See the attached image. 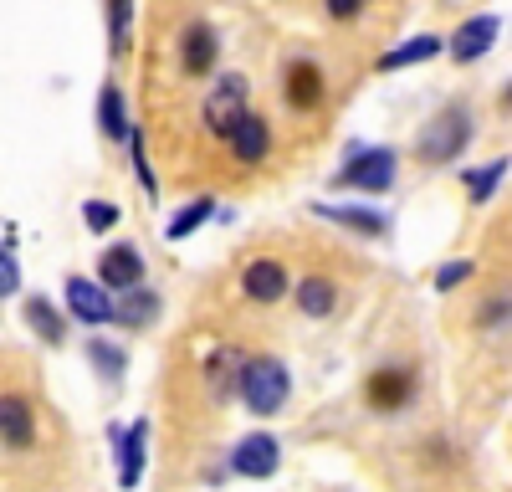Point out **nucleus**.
Here are the masks:
<instances>
[{
	"mask_svg": "<svg viewBox=\"0 0 512 492\" xmlns=\"http://www.w3.org/2000/svg\"><path fill=\"white\" fill-rule=\"evenodd\" d=\"M287 390H292V380H287V364H282V359L262 354V359H246V364H241L236 395L246 400L251 416H277V410L287 405Z\"/></svg>",
	"mask_w": 512,
	"mask_h": 492,
	"instance_id": "f257e3e1",
	"label": "nucleus"
},
{
	"mask_svg": "<svg viewBox=\"0 0 512 492\" xmlns=\"http://www.w3.org/2000/svg\"><path fill=\"white\" fill-rule=\"evenodd\" d=\"M466 139H472V113H466L461 103H451L420 129L415 154H420V164H451L466 149Z\"/></svg>",
	"mask_w": 512,
	"mask_h": 492,
	"instance_id": "f03ea898",
	"label": "nucleus"
},
{
	"mask_svg": "<svg viewBox=\"0 0 512 492\" xmlns=\"http://www.w3.org/2000/svg\"><path fill=\"white\" fill-rule=\"evenodd\" d=\"M200 118H205V129H210V134L231 144V134L246 123V77H241V72H226V77L216 82V88L205 93Z\"/></svg>",
	"mask_w": 512,
	"mask_h": 492,
	"instance_id": "7ed1b4c3",
	"label": "nucleus"
},
{
	"mask_svg": "<svg viewBox=\"0 0 512 492\" xmlns=\"http://www.w3.org/2000/svg\"><path fill=\"white\" fill-rule=\"evenodd\" d=\"M333 185H344V190H390L395 185V149H349V164L333 175Z\"/></svg>",
	"mask_w": 512,
	"mask_h": 492,
	"instance_id": "20e7f679",
	"label": "nucleus"
},
{
	"mask_svg": "<svg viewBox=\"0 0 512 492\" xmlns=\"http://www.w3.org/2000/svg\"><path fill=\"white\" fill-rule=\"evenodd\" d=\"M98 282L108 287V293H134V287L144 282V252L128 246V241L108 246V252L98 257Z\"/></svg>",
	"mask_w": 512,
	"mask_h": 492,
	"instance_id": "39448f33",
	"label": "nucleus"
},
{
	"mask_svg": "<svg viewBox=\"0 0 512 492\" xmlns=\"http://www.w3.org/2000/svg\"><path fill=\"white\" fill-rule=\"evenodd\" d=\"M415 395V369L405 364H390V369H374V375L364 380V400L374 410H405Z\"/></svg>",
	"mask_w": 512,
	"mask_h": 492,
	"instance_id": "423d86ee",
	"label": "nucleus"
},
{
	"mask_svg": "<svg viewBox=\"0 0 512 492\" xmlns=\"http://www.w3.org/2000/svg\"><path fill=\"white\" fill-rule=\"evenodd\" d=\"M67 308H72V318H82L88 328L113 323V298H108V287L93 282V277H67Z\"/></svg>",
	"mask_w": 512,
	"mask_h": 492,
	"instance_id": "0eeeda50",
	"label": "nucleus"
},
{
	"mask_svg": "<svg viewBox=\"0 0 512 492\" xmlns=\"http://www.w3.org/2000/svg\"><path fill=\"white\" fill-rule=\"evenodd\" d=\"M241 293H246L251 303H282V298H287V267L272 262V257L246 262V272H241Z\"/></svg>",
	"mask_w": 512,
	"mask_h": 492,
	"instance_id": "6e6552de",
	"label": "nucleus"
},
{
	"mask_svg": "<svg viewBox=\"0 0 512 492\" xmlns=\"http://www.w3.org/2000/svg\"><path fill=\"white\" fill-rule=\"evenodd\" d=\"M277 462H282V446H277L267 431H251V436L236 446L231 472H241V477H272V472H277Z\"/></svg>",
	"mask_w": 512,
	"mask_h": 492,
	"instance_id": "1a4fd4ad",
	"label": "nucleus"
},
{
	"mask_svg": "<svg viewBox=\"0 0 512 492\" xmlns=\"http://www.w3.org/2000/svg\"><path fill=\"white\" fill-rule=\"evenodd\" d=\"M323 93H328V82H323V72L303 57V62H287V77H282V98L292 103V108H318L323 103Z\"/></svg>",
	"mask_w": 512,
	"mask_h": 492,
	"instance_id": "9d476101",
	"label": "nucleus"
},
{
	"mask_svg": "<svg viewBox=\"0 0 512 492\" xmlns=\"http://www.w3.org/2000/svg\"><path fill=\"white\" fill-rule=\"evenodd\" d=\"M497 31H502L497 16H472V21H461L456 36H451V57H456V62H477V57H487V52H492V41H497Z\"/></svg>",
	"mask_w": 512,
	"mask_h": 492,
	"instance_id": "9b49d317",
	"label": "nucleus"
},
{
	"mask_svg": "<svg viewBox=\"0 0 512 492\" xmlns=\"http://www.w3.org/2000/svg\"><path fill=\"white\" fill-rule=\"evenodd\" d=\"M216 26L210 21H190L185 26V36H180V62H185V72L190 77H205L210 67H216Z\"/></svg>",
	"mask_w": 512,
	"mask_h": 492,
	"instance_id": "f8f14e48",
	"label": "nucleus"
},
{
	"mask_svg": "<svg viewBox=\"0 0 512 492\" xmlns=\"http://www.w3.org/2000/svg\"><path fill=\"white\" fill-rule=\"evenodd\" d=\"M0 441L16 451H26L36 441V416H31L26 395H0Z\"/></svg>",
	"mask_w": 512,
	"mask_h": 492,
	"instance_id": "ddd939ff",
	"label": "nucleus"
},
{
	"mask_svg": "<svg viewBox=\"0 0 512 492\" xmlns=\"http://www.w3.org/2000/svg\"><path fill=\"white\" fill-rule=\"evenodd\" d=\"M231 154H236L241 164H262V159L272 154V123H267L262 113H246V123L231 134Z\"/></svg>",
	"mask_w": 512,
	"mask_h": 492,
	"instance_id": "4468645a",
	"label": "nucleus"
},
{
	"mask_svg": "<svg viewBox=\"0 0 512 492\" xmlns=\"http://www.w3.org/2000/svg\"><path fill=\"white\" fill-rule=\"evenodd\" d=\"M144 441H149V421H134V431L118 436V487H139V477H144Z\"/></svg>",
	"mask_w": 512,
	"mask_h": 492,
	"instance_id": "2eb2a0df",
	"label": "nucleus"
},
{
	"mask_svg": "<svg viewBox=\"0 0 512 492\" xmlns=\"http://www.w3.org/2000/svg\"><path fill=\"white\" fill-rule=\"evenodd\" d=\"M297 308H303L308 318H328L338 308V287L328 277H303L297 282Z\"/></svg>",
	"mask_w": 512,
	"mask_h": 492,
	"instance_id": "dca6fc26",
	"label": "nucleus"
},
{
	"mask_svg": "<svg viewBox=\"0 0 512 492\" xmlns=\"http://www.w3.org/2000/svg\"><path fill=\"white\" fill-rule=\"evenodd\" d=\"M26 323L36 328L41 344H62V339H67V318H62L47 298H26Z\"/></svg>",
	"mask_w": 512,
	"mask_h": 492,
	"instance_id": "f3484780",
	"label": "nucleus"
},
{
	"mask_svg": "<svg viewBox=\"0 0 512 492\" xmlns=\"http://www.w3.org/2000/svg\"><path fill=\"white\" fill-rule=\"evenodd\" d=\"M318 216L349 226V231H364V236H384V231H390V221L374 216V211H359V205H318Z\"/></svg>",
	"mask_w": 512,
	"mask_h": 492,
	"instance_id": "a211bd4d",
	"label": "nucleus"
},
{
	"mask_svg": "<svg viewBox=\"0 0 512 492\" xmlns=\"http://www.w3.org/2000/svg\"><path fill=\"white\" fill-rule=\"evenodd\" d=\"M241 354L236 349H216L210 354V364H205V380H210V390H216V400H226L231 390H236V380H241Z\"/></svg>",
	"mask_w": 512,
	"mask_h": 492,
	"instance_id": "6ab92c4d",
	"label": "nucleus"
},
{
	"mask_svg": "<svg viewBox=\"0 0 512 492\" xmlns=\"http://www.w3.org/2000/svg\"><path fill=\"white\" fill-rule=\"evenodd\" d=\"M154 313H159V298L149 293V287H134L123 303H113V318H118L123 328H149Z\"/></svg>",
	"mask_w": 512,
	"mask_h": 492,
	"instance_id": "aec40b11",
	"label": "nucleus"
},
{
	"mask_svg": "<svg viewBox=\"0 0 512 492\" xmlns=\"http://www.w3.org/2000/svg\"><path fill=\"white\" fill-rule=\"evenodd\" d=\"M436 52H441V36H410L405 47L379 57V72H395V67H410V62H431Z\"/></svg>",
	"mask_w": 512,
	"mask_h": 492,
	"instance_id": "412c9836",
	"label": "nucleus"
},
{
	"mask_svg": "<svg viewBox=\"0 0 512 492\" xmlns=\"http://www.w3.org/2000/svg\"><path fill=\"white\" fill-rule=\"evenodd\" d=\"M98 123H103L108 139H128V134H134V123L123 118V88H113V82H108L103 98H98Z\"/></svg>",
	"mask_w": 512,
	"mask_h": 492,
	"instance_id": "4be33fe9",
	"label": "nucleus"
},
{
	"mask_svg": "<svg viewBox=\"0 0 512 492\" xmlns=\"http://www.w3.org/2000/svg\"><path fill=\"white\" fill-rule=\"evenodd\" d=\"M210 211H216V200H210V195H200V200H190V205H185V211H175V221H169V226H164V236H169V241H185V236H190L195 226H205V216H210Z\"/></svg>",
	"mask_w": 512,
	"mask_h": 492,
	"instance_id": "5701e85b",
	"label": "nucleus"
},
{
	"mask_svg": "<svg viewBox=\"0 0 512 492\" xmlns=\"http://www.w3.org/2000/svg\"><path fill=\"white\" fill-rule=\"evenodd\" d=\"M88 359H93V369H98V375L103 380H123V349H113V344H103V339H93L88 344Z\"/></svg>",
	"mask_w": 512,
	"mask_h": 492,
	"instance_id": "b1692460",
	"label": "nucleus"
},
{
	"mask_svg": "<svg viewBox=\"0 0 512 492\" xmlns=\"http://www.w3.org/2000/svg\"><path fill=\"white\" fill-rule=\"evenodd\" d=\"M502 175H507V159H492V164H482V170H472V175H466V185H472V200H487Z\"/></svg>",
	"mask_w": 512,
	"mask_h": 492,
	"instance_id": "393cba45",
	"label": "nucleus"
},
{
	"mask_svg": "<svg viewBox=\"0 0 512 492\" xmlns=\"http://www.w3.org/2000/svg\"><path fill=\"white\" fill-rule=\"evenodd\" d=\"M82 221H88V231H113L118 226V205L113 200H88L82 205Z\"/></svg>",
	"mask_w": 512,
	"mask_h": 492,
	"instance_id": "a878e982",
	"label": "nucleus"
},
{
	"mask_svg": "<svg viewBox=\"0 0 512 492\" xmlns=\"http://www.w3.org/2000/svg\"><path fill=\"white\" fill-rule=\"evenodd\" d=\"M128 21H134V6H128V0H113V6H108V31H113V52H123V41H128Z\"/></svg>",
	"mask_w": 512,
	"mask_h": 492,
	"instance_id": "bb28decb",
	"label": "nucleus"
},
{
	"mask_svg": "<svg viewBox=\"0 0 512 492\" xmlns=\"http://www.w3.org/2000/svg\"><path fill=\"white\" fill-rule=\"evenodd\" d=\"M16 287H21V267L11 257V246H0V298H11Z\"/></svg>",
	"mask_w": 512,
	"mask_h": 492,
	"instance_id": "cd10ccee",
	"label": "nucleus"
},
{
	"mask_svg": "<svg viewBox=\"0 0 512 492\" xmlns=\"http://www.w3.org/2000/svg\"><path fill=\"white\" fill-rule=\"evenodd\" d=\"M466 277H472V262H446L436 272V293H451V287H461Z\"/></svg>",
	"mask_w": 512,
	"mask_h": 492,
	"instance_id": "c85d7f7f",
	"label": "nucleus"
},
{
	"mask_svg": "<svg viewBox=\"0 0 512 492\" xmlns=\"http://www.w3.org/2000/svg\"><path fill=\"white\" fill-rule=\"evenodd\" d=\"M359 11H364L359 0H328V16H333V21H354Z\"/></svg>",
	"mask_w": 512,
	"mask_h": 492,
	"instance_id": "c756f323",
	"label": "nucleus"
},
{
	"mask_svg": "<svg viewBox=\"0 0 512 492\" xmlns=\"http://www.w3.org/2000/svg\"><path fill=\"white\" fill-rule=\"evenodd\" d=\"M497 318H512V293H507V303H487V308H482V328L497 323Z\"/></svg>",
	"mask_w": 512,
	"mask_h": 492,
	"instance_id": "7c9ffc66",
	"label": "nucleus"
},
{
	"mask_svg": "<svg viewBox=\"0 0 512 492\" xmlns=\"http://www.w3.org/2000/svg\"><path fill=\"white\" fill-rule=\"evenodd\" d=\"M502 103H507V108H512V82H507V93H502Z\"/></svg>",
	"mask_w": 512,
	"mask_h": 492,
	"instance_id": "2f4dec72",
	"label": "nucleus"
}]
</instances>
